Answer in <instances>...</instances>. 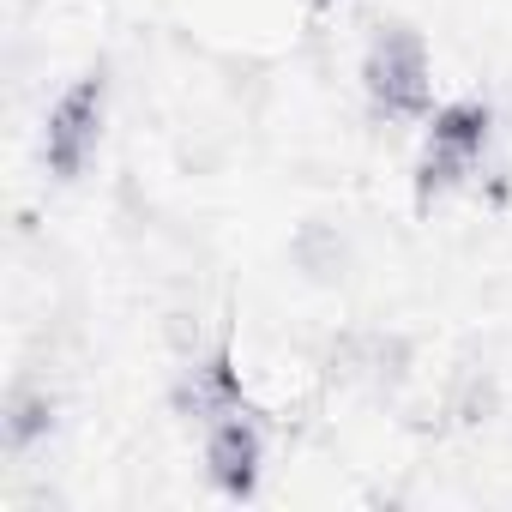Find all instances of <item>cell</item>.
Here are the masks:
<instances>
[{"label": "cell", "mask_w": 512, "mask_h": 512, "mask_svg": "<svg viewBox=\"0 0 512 512\" xmlns=\"http://www.w3.org/2000/svg\"><path fill=\"white\" fill-rule=\"evenodd\" d=\"M494 139V115L488 103L464 97V103H446L428 115V139H422V157H416V205L428 211L434 199L458 193L476 169H482V151Z\"/></svg>", "instance_id": "6da1fadb"}, {"label": "cell", "mask_w": 512, "mask_h": 512, "mask_svg": "<svg viewBox=\"0 0 512 512\" xmlns=\"http://www.w3.org/2000/svg\"><path fill=\"white\" fill-rule=\"evenodd\" d=\"M362 91H368L374 115H386V121H422L434 109V61H428V43L410 25L380 31L368 43V61H362Z\"/></svg>", "instance_id": "7a4b0ae2"}, {"label": "cell", "mask_w": 512, "mask_h": 512, "mask_svg": "<svg viewBox=\"0 0 512 512\" xmlns=\"http://www.w3.org/2000/svg\"><path fill=\"white\" fill-rule=\"evenodd\" d=\"M103 121H109V79L103 73L73 79L43 121V169L55 181H79L103 145Z\"/></svg>", "instance_id": "3957f363"}, {"label": "cell", "mask_w": 512, "mask_h": 512, "mask_svg": "<svg viewBox=\"0 0 512 512\" xmlns=\"http://www.w3.org/2000/svg\"><path fill=\"white\" fill-rule=\"evenodd\" d=\"M205 470L211 488L223 500H253L260 494V470H266V428L253 410H229L217 422H205Z\"/></svg>", "instance_id": "277c9868"}, {"label": "cell", "mask_w": 512, "mask_h": 512, "mask_svg": "<svg viewBox=\"0 0 512 512\" xmlns=\"http://www.w3.org/2000/svg\"><path fill=\"white\" fill-rule=\"evenodd\" d=\"M175 410H181L187 422H199V428L217 422V416H229V410H247L241 368H235L229 344H217L211 356H199V362L181 368V380H175Z\"/></svg>", "instance_id": "5b68a950"}, {"label": "cell", "mask_w": 512, "mask_h": 512, "mask_svg": "<svg viewBox=\"0 0 512 512\" xmlns=\"http://www.w3.org/2000/svg\"><path fill=\"white\" fill-rule=\"evenodd\" d=\"M49 422H55V404H49V392H13V404H7V446L13 452H25L31 440H43L49 434Z\"/></svg>", "instance_id": "8992f818"}, {"label": "cell", "mask_w": 512, "mask_h": 512, "mask_svg": "<svg viewBox=\"0 0 512 512\" xmlns=\"http://www.w3.org/2000/svg\"><path fill=\"white\" fill-rule=\"evenodd\" d=\"M314 7H320V13H326V7H332V0H314Z\"/></svg>", "instance_id": "52a82bcc"}]
</instances>
